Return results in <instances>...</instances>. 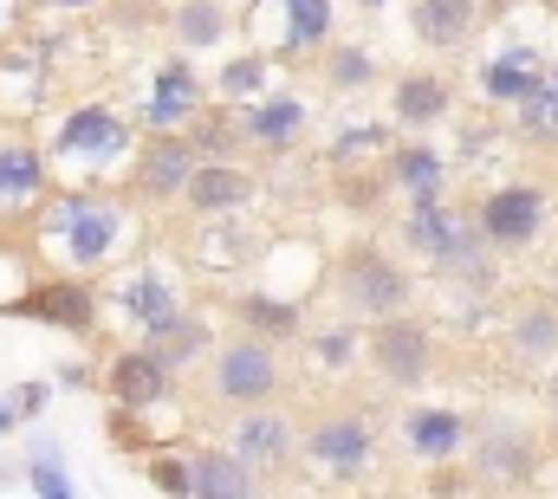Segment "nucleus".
Returning a JSON list of instances; mask_svg holds the SVG:
<instances>
[{"mask_svg": "<svg viewBox=\"0 0 558 499\" xmlns=\"http://www.w3.org/2000/svg\"><path fill=\"white\" fill-rule=\"evenodd\" d=\"M33 247L59 272L105 279L143 247L137 195L131 188L118 195V182H59L33 215Z\"/></svg>", "mask_w": 558, "mask_h": 499, "instance_id": "1", "label": "nucleus"}, {"mask_svg": "<svg viewBox=\"0 0 558 499\" xmlns=\"http://www.w3.org/2000/svg\"><path fill=\"white\" fill-rule=\"evenodd\" d=\"M397 247L416 259L428 279H441L448 292H487L500 285V253L481 234L474 221V202H448V195H416L403 215H397Z\"/></svg>", "mask_w": 558, "mask_h": 499, "instance_id": "2", "label": "nucleus"}, {"mask_svg": "<svg viewBox=\"0 0 558 499\" xmlns=\"http://www.w3.org/2000/svg\"><path fill=\"white\" fill-rule=\"evenodd\" d=\"M143 124L118 98H78L46 124V156L59 182H124L137 162Z\"/></svg>", "mask_w": 558, "mask_h": 499, "instance_id": "3", "label": "nucleus"}, {"mask_svg": "<svg viewBox=\"0 0 558 499\" xmlns=\"http://www.w3.org/2000/svg\"><path fill=\"white\" fill-rule=\"evenodd\" d=\"M299 461H305L312 480L331 487V494L364 487V480L377 474V461H384L377 409H364V402H331V409H318V415L299 428Z\"/></svg>", "mask_w": 558, "mask_h": 499, "instance_id": "4", "label": "nucleus"}, {"mask_svg": "<svg viewBox=\"0 0 558 499\" xmlns=\"http://www.w3.org/2000/svg\"><path fill=\"white\" fill-rule=\"evenodd\" d=\"M325 292H331V305L344 312V318H357V325H377V318H390V312H416V272L397 259L390 247H377V241H357V247H344L331 259V272H325Z\"/></svg>", "mask_w": 558, "mask_h": 499, "instance_id": "5", "label": "nucleus"}, {"mask_svg": "<svg viewBox=\"0 0 558 499\" xmlns=\"http://www.w3.org/2000/svg\"><path fill=\"white\" fill-rule=\"evenodd\" d=\"M468 467H474L481 494H526V487H539L546 435L513 409H481L474 441H468Z\"/></svg>", "mask_w": 558, "mask_h": 499, "instance_id": "6", "label": "nucleus"}, {"mask_svg": "<svg viewBox=\"0 0 558 499\" xmlns=\"http://www.w3.org/2000/svg\"><path fill=\"white\" fill-rule=\"evenodd\" d=\"M105 279H111V285H105V325L131 331L143 344H156V338L189 312L175 272H169L156 253H131V259H124L118 272H105Z\"/></svg>", "mask_w": 558, "mask_h": 499, "instance_id": "7", "label": "nucleus"}, {"mask_svg": "<svg viewBox=\"0 0 558 499\" xmlns=\"http://www.w3.org/2000/svg\"><path fill=\"white\" fill-rule=\"evenodd\" d=\"M494 20H500V33H494V39L481 46V59H474V92H481L494 111H513V105L533 92V78L553 65V46L526 33L533 7H500V0H494Z\"/></svg>", "mask_w": 558, "mask_h": 499, "instance_id": "8", "label": "nucleus"}, {"mask_svg": "<svg viewBox=\"0 0 558 499\" xmlns=\"http://www.w3.org/2000/svg\"><path fill=\"white\" fill-rule=\"evenodd\" d=\"M364 370L377 376L390 395H416L441 370V338L416 312H390L377 325H364Z\"/></svg>", "mask_w": 558, "mask_h": 499, "instance_id": "9", "label": "nucleus"}, {"mask_svg": "<svg viewBox=\"0 0 558 499\" xmlns=\"http://www.w3.org/2000/svg\"><path fill=\"white\" fill-rule=\"evenodd\" d=\"M208 98H215V85H208V72L195 65V52H162V59H149L137 72V92H131V118L143 130H189L202 111H208Z\"/></svg>", "mask_w": 558, "mask_h": 499, "instance_id": "10", "label": "nucleus"}, {"mask_svg": "<svg viewBox=\"0 0 558 499\" xmlns=\"http://www.w3.org/2000/svg\"><path fill=\"white\" fill-rule=\"evenodd\" d=\"M241 33L279 52V65H305L338 39V0H254Z\"/></svg>", "mask_w": 558, "mask_h": 499, "instance_id": "11", "label": "nucleus"}, {"mask_svg": "<svg viewBox=\"0 0 558 499\" xmlns=\"http://www.w3.org/2000/svg\"><path fill=\"white\" fill-rule=\"evenodd\" d=\"M286 389V364H279V344L254 338V331H234L215 344L208 357V395L221 409H254V402H279Z\"/></svg>", "mask_w": 558, "mask_h": 499, "instance_id": "12", "label": "nucleus"}, {"mask_svg": "<svg viewBox=\"0 0 558 499\" xmlns=\"http://www.w3.org/2000/svg\"><path fill=\"white\" fill-rule=\"evenodd\" d=\"M7 318L46 325V331H65V338H98V325H105V292H98V279L52 266V272H39V279L20 292V305H13Z\"/></svg>", "mask_w": 558, "mask_h": 499, "instance_id": "13", "label": "nucleus"}, {"mask_svg": "<svg viewBox=\"0 0 558 499\" xmlns=\"http://www.w3.org/2000/svg\"><path fill=\"white\" fill-rule=\"evenodd\" d=\"M474 221H481V234L494 241L500 259H513V253H533L546 241V228H553V195H546L539 182H494V188L474 202Z\"/></svg>", "mask_w": 558, "mask_h": 499, "instance_id": "14", "label": "nucleus"}, {"mask_svg": "<svg viewBox=\"0 0 558 499\" xmlns=\"http://www.w3.org/2000/svg\"><path fill=\"white\" fill-rule=\"evenodd\" d=\"M52 188H59V175H52L46 136H33L20 124H0V228L33 221Z\"/></svg>", "mask_w": 558, "mask_h": 499, "instance_id": "15", "label": "nucleus"}, {"mask_svg": "<svg viewBox=\"0 0 558 499\" xmlns=\"http://www.w3.org/2000/svg\"><path fill=\"white\" fill-rule=\"evenodd\" d=\"M234 111H241L247 149H260V156H274V162H286L292 149H305V136L318 124V105H312L305 92H292V85H267L260 98H247V105H234Z\"/></svg>", "mask_w": 558, "mask_h": 499, "instance_id": "16", "label": "nucleus"}, {"mask_svg": "<svg viewBox=\"0 0 558 499\" xmlns=\"http://www.w3.org/2000/svg\"><path fill=\"white\" fill-rule=\"evenodd\" d=\"M247 467L267 474V487H279L292 467H299V422L279 409V402H254V409H234L228 435H221Z\"/></svg>", "mask_w": 558, "mask_h": 499, "instance_id": "17", "label": "nucleus"}, {"mask_svg": "<svg viewBox=\"0 0 558 499\" xmlns=\"http://www.w3.org/2000/svg\"><path fill=\"white\" fill-rule=\"evenodd\" d=\"M195 169H202V149L189 143V130H143L124 188L137 202H149V208H169V202H182V188H189Z\"/></svg>", "mask_w": 558, "mask_h": 499, "instance_id": "18", "label": "nucleus"}, {"mask_svg": "<svg viewBox=\"0 0 558 499\" xmlns=\"http://www.w3.org/2000/svg\"><path fill=\"white\" fill-rule=\"evenodd\" d=\"M260 202H267V182H260V169H247L241 156L202 162V169L189 175V188H182V208H189L195 221H247Z\"/></svg>", "mask_w": 558, "mask_h": 499, "instance_id": "19", "label": "nucleus"}, {"mask_svg": "<svg viewBox=\"0 0 558 499\" xmlns=\"http://www.w3.org/2000/svg\"><path fill=\"white\" fill-rule=\"evenodd\" d=\"M175 376H182V370H175L156 344L131 338L124 351H111V357H105V395H111L118 409L149 415V409H162V402L175 395Z\"/></svg>", "mask_w": 558, "mask_h": 499, "instance_id": "20", "label": "nucleus"}, {"mask_svg": "<svg viewBox=\"0 0 558 499\" xmlns=\"http://www.w3.org/2000/svg\"><path fill=\"white\" fill-rule=\"evenodd\" d=\"M397 441H403V454L422 461V467L461 461L468 441H474V415L454 409V402H410V409L397 415Z\"/></svg>", "mask_w": 558, "mask_h": 499, "instance_id": "21", "label": "nucleus"}, {"mask_svg": "<svg viewBox=\"0 0 558 499\" xmlns=\"http://www.w3.org/2000/svg\"><path fill=\"white\" fill-rule=\"evenodd\" d=\"M454 105H461V85L435 65H410L390 78V124L403 136H428V130L454 124Z\"/></svg>", "mask_w": 558, "mask_h": 499, "instance_id": "22", "label": "nucleus"}, {"mask_svg": "<svg viewBox=\"0 0 558 499\" xmlns=\"http://www.w3.org/2000/svg\"><path fill=\"white\" fill-rule=\"evenodd\" d=\"M403 13L422 52H468L494 20V0H403Z\"/></svg>", "mask_w": 558, "mask_h": 499, "instance_id": "23", "label": "nucleus"}, {"mask_svg": "<svg viewBox=\"0 0 558 499\" xmlns=\"http://www.w3.org/2000/svg\"><path fill=\"white\" fill-rule=\"evenodd\" d=\"M500 344H507V364L520 370H553L558 364V299H526L500 318Z\"/></svg>", "mask_w": 558, "mask_h": 499, "instance_id": "24", "label": "nucleus"}, {"mask_svg": "<svg viewBox=\"0 0 558 499\" xmlns=\"http://www.w3.org/2000/svg\"><path fill=\"white\" fill-rule=\"evenodd\" d=\"M384 169H390V188H397L403 202H416V195H448V182H454V156L435 149L428 136L390 143V149H384Z\"/></svg>", "mask_w": 558, "mask_h": 499, "instance_id": "25", "label": "nucleus"}, {"mask_svg": "<svg viewBox=\"0 0 558 499\" xmlns=\"http://www.w3.org/2000/svg\"><path fill=\"white\" fill-rule=\"evenodd\" d=\"M189 474H195V499H260V494H274V487H267V474H260V467H247L228 441L195 448V454H189Z\"/></svg>", "mask_w": 558, "mask_h": 499, "instance_id": "26", "label": "nucleus"}, {"mask_svg": "<svg viewBox=\"0 0 558 499\" xmlns=\"http://www.w3.org/2000/svg\"><path fill=\"white\" fill-rule=\"evenodd\" d=\"M234 331H254L267 344H292L305 338V299L299 292H267V285H247L234 299Z\"/></svg>", "mask_w": 558, "mask_h": 499, "instance_id": "27", "label": "nucleus"}, {"mask_svg": "<svg viewBox=\"0 0 558 499\" xmlns=\"http://www.w3.org/2000/svg\"><path fill=\"white\" fill-rule=\"evenodd\" d=\"M234 33H241V20L228 0H175L169 7V39L182 52H221Z\"/></svg>", "mask_w": 558, "mask_h": 499, "instance_id": "28", "label": "nucleus"}, {"mask_svg": "<svg viewBox=\"0 0 558 499\" xmlns=\"http://www.w3.org/2000/svg\"><path fill=\"white\" fill-rule=\"evenodd\" d=\"M208 85H215V98L221 105H247V98H260L267 85H279V52H267V46H241V52H228L215 72H208Z\"/></svg>", "mask_w": 558, "mask_h": 499, "instance_id": "29", "label": "nucleus"}, {"mask_svg": "<svg viewBox=\"0 0 558 499\" xmlns=\"http://www.w3.org/2000/svg\"><path fill=\"white\" fill-rule=\"evenodd\" d=\"M318 78H325L331 98H364V92L384 78V59H377V46H364V39H331V46L318 52Z\"/></svg>", "mask_w": 558, "mask_h": 499, "instance_id": "30", "label": "nucleus"}, {"mask_svg": "<svg viewBox=\"0 0 558 499\" xmlns=\"http://www.w3.org/2000/svg\"><path fill=\"white\" fill-rule=\"evenodd\" d=\"M305 357L318 376H351L364 364V325L357 318H325V325H305Z\"/></svg>", "mask_w": 558, "mask_h": 499, "instance_id": "31", "label": "nucleus"}, {"mask_svg": "<svg viewBox=\"0 0 558 499\" xmlns=\"http://www.w3.org/2000/svg\"><path fill=\"white\" fill-rule=\"evenodd\" d=\"M507 130H513L526 149H553L558 143V59L533 78V92L507 111Z\"/></svg>", "mask_w": 558, "mask_h": 499, "instance_id": "32", "label": "nucleus"}, {"mask_svg": "<svg viewBox=\"0 0 558 499\" xmlns=\"http://www.w3.org/2000/svg\"><path fill=\"white\" fill-rule=\"evenodd\" d=\"M403 130L390 118H344V124L325 136V169H357V162H384V149L397 143Z\"/></svg>", "mask_w": 558, "mask_h": 499, "instance_id": "33", "label": "nucleus"}, {"mask_svg": "<svg viewBox=\"0 0 558 499\" xmlns=\"http://www.w3.org/2000/svg\"><path fill=\"white\" fill-rule=\"evenodd\" d=\"M331 195H338V208H344V215L377 221V215H384V202H390L397 188H390V169H384V162H357V169H331Z\"/></svg>", "mask_w": 558, "mask_h": 499, "instance_id": "34", "label": "nucleus"}, {"mask_svg": "<svg viewBox=\"0 0 558 499\" xmlns=\"http://www.w3.org/2000/svg\"><path fill=\"white\" fill-rule=\"evenodd\" d=\"M215 344H221V338H215L208 312H195V305H189V312H182V318H175V325H169V331L156 338V351H162V357H169L175 370H208Z\"/></svg>", "mask_w": 558, "mask_h": 499, "instance_id": "35", "label": "nucleus"}, {"mask_svg": "<svg viewBox=\"0 0 558 499\" xmlns=\"http://www.w3.org/2000/svg\"><path fill=\"white\" fill-rule=\"evenodd\" d=\"M33 105H46V59L26 46H7L0 52V111H33Z\"/></svg>", "mask_w": 558, "mask_h": 499, "instance_id": "36", "label": "nucleus"}, {"mask_svg": "<svg viewBox=\"0 0 558 499\" xmlns=\"http://www.w3.org/2000/svg\"><path fill=\"white\" fill-rule=\"evenodd\" d=\"M20 487L39 499H72L78 494V480L65 474V448L52 441V435H33V448H26V461H20Z\"/></svg>", "mask_w": 558, "mask_h": 499, "instance_id": "37", "label": "nucleus"}, {"mask_svg": "<svg viewBox=\"0 0 558 499\" xmlns=\"http://www.w3.org/2000/svg\"><path fill=\"white\" fill-rule=\"evenodd\" d=\"M189 143L202 149V162H215V156H247V136H241V111L234 105H221V98H208V111L189 124Z\"/></svg>", "mask_w": 558, "mask_h": 499, "instance_id": "38", "label": "nucleus"}, {"mask_svg": "<svg viewBox=\"0 0 558 499\" xmlns=\"http://www.w3.org/2000/svg\"><path fill=\"white\" fill-rule=\"evenodd\" d=\"M143 480L156 487V494H169V499H195V474H189V454H175V448H149L143 454Z\"/></svg>", "mask_w": 558, "mask_h": 499, "instance_id": "39", "label": "nucleus"}, {"mask_svg": "<svg viewBox=\"0 0 558 499\" xmlns=\"http://www.w3.org/2000/svg\"><path fill=\"white\" fill-rule=\"evenodd\" d=\"M105 441H111V448H118V454H149V448H156V435H149V415H137V409H118V402H111V415H105Z\"/></svg>", "mask_w": 558, "mask_h": 499, "instance_id": "40", "label": "nucleus"}, {"mask_svg": "<svg viewBox=\"0 0 558 499\" xmlns=\"http://www.w3.org/2000/svg\"><path fill=\"white\" fill-rule=\"evenodd\" d=\"M422 494H441V499L481 494V480H474V467H468V474H454V461H435V467L422 474Z\"/></svg>", "mask_w": 558, "mask_h": 499, "instance_id": "41", "label": "nucleus"}, {"mask_svg": "<svg viewBox=\"0 0 558 499\" xmlns=\"http://www.w3.org/2000/svg\"><path fill=\"white\" fill-rule=\"evenodd\" d=\"M52 389H59V382H46V376H26V382H13L7 395H13V409H20V422H33V415L52 402Z\"/></svg>", "mask_w": 558, "mask_h": 499, "instance_id": "42", "label": "nucleus"}, {"mask_svg": "<svg viewBox=\"0 0 558 499\" xmlns=\"http://www.w3.org/2000/svg\"><path fill=\"white\" fill-rule=\"evenodd\" d=\"M52 382L72 389V395H85V389H98V364H92V357H65V364L52 370Z\"/></svg>", "mask_w": 558, "mask_h": 499, "instance_id": "43", "label": "nucleus"}, {"mask_svg": "<svg viewBox=\"0 0 558 499\" xmlns=\"http://www.w3.org/2000/svg\"><path fill=\"white\" fill-rule=\"evenodd\" d=\"M13 428H20V409H13V395H0V441H7Z\"/></svg>", "mask_w": 558, "mask_h": 499, "instance_id": "44", "label": "nucleus"}, {"mask_svg": "<svg viewBox=\"0 0 558 499\" xmlns=\"http://www.w3.org/2000/svg\"><path fill=\"white\" fill-rule=\"evenodd\" d=\"M46 13H85V7H98V0H39Z\"/></svg>", "mask_w": 558, "mask_h": 499, "instance_id": "45", "label": "nucleus"}, {"mask_svg": "<svg viewBox=\"0 0 558 499\" xmlns=\"http://www.w3.org/2000/svg\"><path fill=\"white\" fill-rule=\"evenodd\" d=\"M546 409H553V415H558V364H553V370H546Z\"/></svg>", "mask_w": 558, "mask_h": 499, "instance_id": "46", "label": "nucleus"}, {"mask_svg": "<svg viewBox=\"0 0 558 499\" xmlns=\"http://www.w3.org/2000/svg\"><path fill=\"white\" fill-rule=\"evenodd\" d=\"M13 480H20V461H7V454H0V487H13Z\"/></svg>", "mask_w": 558, "mask_h": 499, "instance_id": "47", "label": "nucleus"}, {"mask_svg": "<svg viewBox=\"0 0 558 499\" xmlns=\"http://www.w3.org/2000/svg\"><path fill=\"white\" fill-rule=\"evenodd\" d=\"M539 285H546V292L558 299V259H546V272H539Z\"/></svg>", "mask_w": 558, "mask_h": 499, "instance_id": "48", "label": "nucleus"}, {"mask_svg": "<svg viewBox=\"0 0 558 499\" xmlns=\"http://www.w3.org/2000/svg\"><path fill=\"white\" fill-rule=\"evenodd\" d=\"M13 26H20V13H13V7H0V39H7Z\"/></svg>", "mask_w": 558, "mask_h": 499, "instance_id": "49", "label": "nucleus"}, {"mask_svg": "<svg viewBox=\"0 0 558 499\" xmlns=\"http://www.w3.org/2000/svg\"><path fill=\"white\" fill-rule=\"evenodd\" d=\"M351 7H357V13H384L390 0H351Z\"/></svg>", "mask_w": 558, "mask_h": 499, "instance_id": "50", "label": "nucleus"}]
</instances>
